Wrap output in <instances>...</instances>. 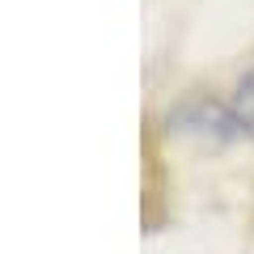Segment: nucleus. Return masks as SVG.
Listing matches in <instances>:
<instances>
[{
	"instance_id": "f257e3e1",
	"label": "nucleus",
	"mask_w": 254,
	"mask_h": 254,
	"mask_svg": "<svg viewBox=\"0 0 254 254\" xmlns=\"http://www.w3.org/2000/svg\"><path fill=\"white\" fill-rule=\"evenodd\" d=\"M233 119H237L242 131L254 136V68L242 76V85H237V93H233Z\"/></svg>"
}]
</instances>
